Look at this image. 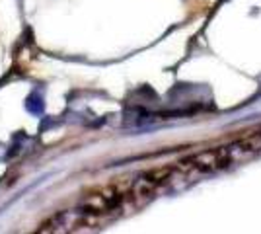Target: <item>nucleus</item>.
<instances>
[{
    "label": "nucleus",
    "instance_id": "1",
    "mask_svg": "<svg viewBox=\"0 0 261 234\" xmlns=\"http://www.w3.org/2000/svg\"><path fill=\"white\" fill-rule=\"evenodd\" d=\"M125 197H130V184H113L99 188L84 195L82 209L90 215H101V213L115 211Z\"/></svg>",
    "mask_w": 261,
    "mask_h": 234
},
{
    "label": "nucleus",
    "instance_id": "2",
    "mask_svg": "<svg viewBox=\"0 0 261 234\" xmlns=\"http://www.w3.org/2000/svg\"><path fill=\"white\" fill-rule=\"evenodd\" d=\"M94 215L86 211H61L51 217L47 223L41 224L39 232H66V230H78L84 224H90Z\"/></svg>",
    "mask_w": 261,
    "mask_h": 234
}]
</instances>
